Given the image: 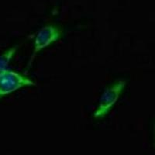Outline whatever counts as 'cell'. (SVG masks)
Masks as SVG:
<instances>
[{
	"mask_svg": "<svg viewBox=\"0 0 155 155\" xmlns=\"http://www.w3.org/2000/svg\"><path fill=\"white\" fill-rule=\"evenodd\" d=\"M126 81L120 80L108 86L102 92L96 109L93 113L95 119H102L109 113L124 92Z\"/></svg>",
	"mask_w": 155,
	"mask_h": 155,
	"instance_id": "1",
	"label": "cell"
},
{
	"mask_svg": "<svg viewBox=\"0 0 155 155\" xmlns=\"http://www.w3.org/2000/svg\"><path fill=\"white\" fill-rule=\"evenodd\" d=\"M16 50H17V47H13L0 55V73L5 69H7L11 60L16 54Z\"/></svg>",
	"mask_w": 155,
	"mask_h": 155,
	"instance_id": "4",
	"label": "cell"
},
{
	"mask_svg": "<svg viewBox=\"0 0 155 155\" xmlns=\"http://www.w3.org/2000/svg\"><path fill=\"white\" fill-rule=\"evenodd\" d=\"M63 31L61 29L55 25H47L38 30L34 36V53L31 61L37 53L58 41L59 39H61Z\"/></svg>",
	"mask_w": 155,
	"mask_h": 155,
	"instance_id": "3",
	"label": "cell"
},
{
	"mask_svg": "<svg viewBox=\"0 0 155 155\" xmlns=\"http://www.w3.org/2000/svg\"><path fill=\"white\" fill-rule=\"evenodd\" d=\"M35 83L30 78L20 73L5 69L0 73V99L27 86H33Z\"/></svg>",
	"mask_w": 155,
	"mask_h": 155,
	"instance_id": "2",
	"label": "cell"
}]
</instances>
